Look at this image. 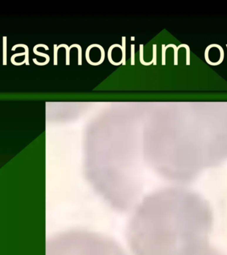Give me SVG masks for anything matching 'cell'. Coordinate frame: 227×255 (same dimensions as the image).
<instances>
[{
  "label": "cell",
  "mask_w": 227,
  "mask_h": 255,
  "mask_svg": "<svg viewBox=\"0 0 227 255\" xmlns=\"http://www.w3.org/2000/svg\"><path fill=\"white\" fill-rule=\"evenodd\" d=\"M126 231L132 255H205L213 213L198 193L165 187L145 195L131 211Z\"/></svg>",
  "instance_id": "1"
},
{
  "label": "cell",
  "mask_w": 227,
  "mask_h": 255,
  "mask_svg": "<svg viewBox=\"0 0 227 255\" xmlns=\"http://www.w3.org/2000/svg\"><path fill=\"white\" fill-rule=\"evenodd\" d=\"M50 255H127L114 239L83 229L65 231L51 244Z\"/></svg>",
  "instance_id": "2"
},
{
  "label": "cell",
  "mask_w": 227,
  "mask_h": 255,
  "mask_svg": "<svg viewBox=\"0 0 227 255\" xmlns=\"http://www.w3.org/2000/svg\"><path fill=\"white\" fill-rule=\"evenodd\" d=\"M37 48L35 46L34 48H33V53H35V54L38 55V56H40V57H45L46 58V61H45V62H44V63H39L36 60V58H33V63L35 64V65H39V66H44V65H47V64L48 63V62H49V61H50L49 56H48L47 54H45V53H41V52L37 51Z\"/></svg>",
  "instance_id": "3"
},
{
  "label": "cell",
  "mask_w": 227,
  "mask_h": 255,
  "mask_svg": "<svg viewBox=\"0 0 227 255\" xmlns=\"http://www.w3.org/2000/svg\"><path fill=\"white\" fill-rule=\"evenodd\" d=\"M115 47H118L120 49H122V45H119V44H114V45H112V46H110V48H109V49H108V58L109 62L112 65H113L114 66H119L120 65L122 64V61H120L119 63H116V62H114L113 60H112V50L114 49V48H115Z\"/></svg>",
  "instance_id": "4"
},
{
  "label": "cell",
  "mask_w": 227,
  "mask_h": 255,
  "mask_svg": "<svg viewBox=\"0 0 227 255\" xmlns=\"http://www.w3.org/2000/svg\"><path fill=\"white\" fill-rule=\"evenodd\" d=\"M17 47H23L25 49V57L24 61L25 62V65H29V48H28L27 46L26 45L24 44H17L16 45H14V47H13L11 51H14L17 49Z\"/></svg>",
  "instance_id": "5"
},
{
  "label": "cell",
  "mask_w": 227,
  "mask_h": 255,
  "mask_svg": "<svg viewBox=\"0 0 227 255\" xmlns=\"http://www.w3.org/2000/svg\"><path fill=\"white\" fill-rule=\"evenodd\" d=\"M139 61L141 64H142V65L144 66H149L154 63L152 60L151 61V62L149 63H146L144 61V45L143 44L139 45Z\"/></svg>",
  "instance_id": "6"
},
{
  "label": "cell",
  "mask_w": 227,
  "mask_h": 255,
  "mask_svg": "<svg viewBox=\"0 0 227 255\" xmlns=\"http://www.w3.org/2000/svg\"><path fill=\"white\" fill-rule=\"evenodd\" d=\"M126 37H122V65L124 66H125L126 65Z\"/></svg>",
  "instance_id": "7"
},
{
  "label": "cell",
  "mask_w": 227,
  "mask_h": 255,
  "mask_svg": "<svg viewBox=\"0 0 227 255\" xmlns=\"http://www.w3.org/2000/svg\"><path fill=\"white\" fill-rule=\"evenodd\" d=\"M60 47H65L66 49V65H70V49L69 47L66 44H61L57 46V49H59Z\"/></svg>",
  "instance_id": "8"
},
{
  "label": "cell",
  "mask_w": 227,
  "mask_h": 255,
  "mask_svg": "<svg viewBox=\"0 0 227 255\" xmlns=\"http://www.w3.org/2000/svg\"><path fill=\"white\" fill-rule=\"evenodd\" d=\"M3 65H7V37H3Z\"/></svg>",
  "instance_id": "9"
},
{
  "label": "cell",
  "mask_w": 227,
  "mask_h": 255,
  "mask_svg": "<svg viewBox=\"0 0 227 255\" xmlns=\"http://www.w3.org/2000/svg\"><path fill=\"white\" fill-rule=\"evenodd\" d=\"M169 47H173L174 49V65H178V51L177 47L174 44H169L167 46H165V48L167 49Z\"/></svg>",
  "instance_id": "10"
},
{
  "label": "cell",
  "mask_w": 227,
  "mask_h": 255,
  "mask_svg": "<svg viewBox=\"0 0 227 255\" xmlns=\"http://www.w3.org/2000/svg\"><path fill=\"white\" fill-rule=\"evenodd\" d=\"M73 47H76L78 50V65H82V48L78 44H73L70 45L69 48L72 49Z\"/></svg>",
  "instance_id": "11"
},
{
  "label": "cell",
  "mask_w": 227,
  "mask_h": 255,
  "mask_svg": "<svg viewBox=\"0 0 227 255\" xmlns=\"http://www.w3.org/2000/svg\"><path fill=\"white\" fill-rule=\"evenodd\" d=\"M181 47H185L186 49V51H187V59H186V65H190V49L189 47L186 44H181L179 45L177 47V49H179Z\"/></svg>",
  "instance_id": "12"
},
{
  "label": "cell",
  "mask_w": 227,
  "mask_h": 255,
  "mask_svg": "<svg viewBox=\"0 0 227 255\" xmlns=\"http://www.w3.org/2000/svg\"><path fill=\"white\" fill-rule=\"evenodd\" d=\"M153 62L154 65H157V45H153Z\"/></svg>",
  "instance_id": "13"
},
{
  "label": "cell",
  "mask_w": 227,
  "mask_h": 255,
  "mask_svg": "<svg viewBox=\"0 0 227 255\" xmlns=\"http://www.w3.org/2000/svg\"><path fill=\"white\" fill-rule=\"evenodd\" d=\"M135 65V45H131V65Z\"/></svg>",
  "instance_id": "14"
},
{
  "label": "cell",
  "mask_w": 227,
  "mask_h": 255,
  "mask_svg": "<svg viewBox=\"0 0 227 255\" xmlns=\"http://www.w3.org/2000/svg\"><path fill=\"white\" fill-rule=\"evenodd\" d=\"M167 49L165 48V45L164 44L162 45V65H165L166 64H165V52H166Z\"/></svg>",
  "instance_id": "15"
},
{
  "label": "cell",
  "mask_w": 227,
  "mask_h": 255,
  "mask_svg": "<svg viewBox=\"0 0 227 255\" xmlns=\"http://www.w3.org/2000/svg\"><path fill=\"white\" fill-rule=\"evenodd\" d=\"M58 49H57V45L55 44L54 45V65H58V60H57V53H58Z\"/></svg>",
  "instance_id": "16"
},
{
  "label": "cell",
  "mask_w": 227,
  "mask_h": 255,
  "mask_svg": "<svg viewBox=\"0 0 227 255\" xmlns=\"http://www.w3.org/2000/svg\"><path fill=\"white\" fill-rule=\"evenodd\" d=\"M205 255H223V254L220 253L218 251H216L215 249H213L211 247V249L208 250V252L205 254Z\"/></svg>",
  "instance_id": "17"
},
{
  "label": "cell",
  "mask_w": 227,
  "mask_h": 255,
  "mask_svg": "<svg viewBox=\"0 0 227 255\" xmlns=\"http://www.w3.org/2000/svg\"><path fill=\"white\" fill-rule=\"evenodd\" d=\"M25 55V53H17V54H14V55L12 56L11 58V62H13V61H14V59L15 57H19V56H22V55Z\"/></svg>",
  "instance_id": "18"
},
{
  "label": "cell",
  "mask_w": 227,
  "mask_h": 255,
  "mask_svg": "<svg viewBox=\"0 0 227 255\" xmlns=\"http://www.w3.org/2000/svg\"><path fill=\"white\" fill-rule=\"evenodd\" d=\"M131 41H135V37H131Z\"/></svg>",
  "instance_id": "19"
},
{
  "label": "cell",
  "mask_w": 227,
  "mask_h": 255,
  "mask_svg": "<svg viewBox=\"0 0 227 255\" xmlns=\"http://www.w3.org/2000/svg\"><path fill=\"white\" fill-rule=\"evenodd\" d=\"M226 47H227V45H226Z\"/></svg>",
  "instance_id": "20"
}]
</instances>
